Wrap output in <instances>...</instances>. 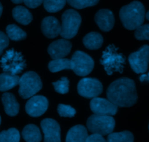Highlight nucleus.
<instances>
[{
	"label": "nucleus",
	"mask_w": 149,
	"mask_h": 142,
	"mask_svg": "<svg viewBox=\"0 0 149 142\" xmlns=\"http://www.w3.org/2000/svg\"><path fill=\"white\" fill-rule=\"evenodd\" d=\"M106 94L109 101L121 107H130L138 101L135 82L127 77L113 82L108 87Z\"/></svg>",
	"instance_id": "f257e3e1"
},
{
	"label": "nucleus",
	"mask_w": 149,
	"mask_h": 142,
	"mask_svg": "<svg viewBox=\"0 0 149 142\" xmlns=\"http://www.w3.org/2000/svg\"><path fill=\"white\" fill-rule=\"evenodd\" d=\"M119 17L125 29L135 30L143 23L146 17L145 7L141 1H134L121 8Z\"/></svg>",
	"instance_id": "f03ea898"
},
{
	"label": "nucleus",
	"mask_w": 149,
	"mask_h": 142,
	"mask_svg": "<svg viewBox=\"0 0 149 142\" xmlns=\"http://www.w3.org/2000/svg\"><path fill=\"white\" fill-rule=\"evenodd\" d=\"M118 50L119 48L111 44L103 52L100 64L109 75H111L113 72L122 73L124 71L125 57L123 54L119 53Z\"/></svg>",
	"instance_id": "7ed1b4c3"
},
{
	"label": "nucleus",
	"mask_w": 149,
	"mask_h": 142,
	"mask_svg": "<svg viewBox=\"0 0 149 142\" xmlns=\"http://www.w3.org/2000/svg\"><path fill=\"white\" fill-rule=\"evenodd\" d=\"M18 93L23 99H29L42 88V83L39 76L34 71H28L19 80Z\"/></svg>",
	"instance_id": "20e7f679"
},
{
	"label": "nucleus",
	"mask_w": 149,
	"mask_h": 142,
	"mask_svg": "<svg viewBox=\"0 0 149 142\" xmlns=\"http://www.w3.org/2000/svg\"><path fill=\"white\" fill-rule=\"evenodd\" d=\"M62 25L60 35L66 39H72L78 33L81 23L79 13L74 10H67L62 15Z\"/></svg>",
	"instance_id": "39448f33"
},
{
	"label": "nucleus",
	"mask_w": 149,
	"mask_h": 142,
	"mask_svg": "<svg viewBox=\"0 0 149 142\" xmlns=\"http://www.w3.org/2000/svg\"><path fill=\"white\" fill-rule=\"evenodd\" d=\"M0 64L4 72L11 74H20L26 66L23 55L13 48L5 52L0 60Z\"/></svg>",
	"instance_id": "423d86ee"
},
{
	"label": "nucleus",
	"mask_w": 149,
	"mask_h": 142,
	"mask_svg": "<svg viewBox=\"0 0 149 142\" xmlns=\"http://www.w3.org/2000/svg\"><path fill=\"white\" fill-rule=\"evenodd\" d=\"M114 119L110 115H93L87 121V129L93 134H99L102 136L109 135L113 132L115 128Z\"/></svg>",
	"instance_id": "0eeeda50"
},
{
	"label": "nucleus",
	"mask_w": 149,
	"mask_h": 142,
	"mask_svg": "<svg viewBox=\"0 0 149 142\" xmlns=\"http://www.w3.org/2000/svg\"><path fill=\"white\" fill-rule=\"evenodd\" d=\"M72 70L77 75L85 77L91 73L95 63L93 58L82 51L77 50L73 54L71 59Z\"/></svg>",
	"instance_id": "6e6552de"
},
{
	"label": "nucleus",
	"mask_w": 149,
	"mask_h": 142,
	"mask_svg": "<svg viewBox=\"0 0 149 142\" xmlns=\"http://www.w3.org/2000/svg\"><path fill=\"white\" fill-rule=\"evenodd\" d=\"M128 61L132 69L136 74L146 72L149 64V45H143L138 51L131 53Z\"/></svg>",
	"instance_id": "1a4fd4ad"
},
{
	"label": "nucleus",
	"mask_w": 149,
	"mask_h": 142,
	"mask_svg": "<svg viewBox=\"0 0 149 142\" xmlns=\"http://www.w3.org/2000/svg\"><path fill=\"white\" fill-rule=\"evenodd\" d=\"M103 90L101 82L95 78H83L77 85L79 94L87 99H93L100 96L103 93Z\"/></svg>",
	"instance_id": "9d476101"
},
{
	"label": "nucleus",
	"mask_w": 149,
	"mask_h": 142,
	"mask_svg": "<svg viewBox=\"0 0 149 142\" xmlns=\"http://www.w3.org/2000/svg\"><path fill=\"white\" fill-rule=\"evenodd\" d=\"M90 109L95 115H115L118 112V106L109 99L95 97L90 101Z\"/></svg>",
	"instance_id": "9b49d317"
},
{
	"label": "nucleus",
	"mask_w": 149,
	"mask_h": 142,
	"mask_svg": "<svg viewBox=\"0 0 149 142\" xmlns=\"http://www.w3.org/2000/svg\"><path fill=\"white\" fill-rule=\"evenodd\" d=\"M49 101L43 96H31L26 104V112L33 118L40 117L47 110Z\"/></svg>",
	"instance_id": "f8f14e48"
},
{
	"label": "nucleus",
	"mask_w": 149,
	"mask_h": 142,
	"mask_svg": "<svg viewBox=\"0 0 149 142\" xmlns=\"http://www.w3.org/2000/svg\"><path fill=\"white\" fill-rule=\"evenodd\" d=\"M41 128L45 134V141L60 142L61 139V127L55 120L46 118L41 122Z\"/></svg>",
	"instance_id": "ddd939ff"
},
{
	"label": "nucleus",
	"mask_w": 149,
	"mask_h": 142,
	"mask_svg": "<svg viewBox=\"0 0 149 142\" xmlns=\"http://www.w3.org/2000/svg\"><path fill=\"white\" fill-rule=\"evenodd\" d=\"M72 45L66 39H58L49 45L47 48L48 53L52 59L62 58L68 55L71 52Z\"/></svg>",
	"instance_id": "4468645a"
},
{
	"label": "nucleus",
	"mask_w": 149,
	"mask_h": 142,
	"mask_svg": "<svg viewBox=\"0 0 149 142\" xmlns=\"http://www.w3.org/2000/svg\"><path fill=\"white\" fill-rule=\"evenodd\" d=\"M41 29L43 34L47 38L53 39L61 34V25L56 17L48 16L42 20Z\"/></svg>",
	"instance_id": "2eb2a0df"
},
{
	"label": "nucleus",
	"mask_w": 149,
	"mask_h": 142,
	"mask_svg": "<svg viewBox=\"0 0 149 142\" xmlns=\"http://www.w3.org/2000/svg\"><path fill=\"white\" fill-rule=\"evenodd\" d=\"M95 20L99 28L105 32L111 30L115 23L113 13L108 9H103L97 11L95 16Z\"/></svg>",
	"instance_id": "dca6fc26"
},
{
	"label": "nucleus",
	"mask_w": 149,
	"mask_h": 142,
	"mask_svg": "<svg viewBox=\"0 0 149 142\" xmlns=\"http://www.w3.org/2000/svg\"><path fill=\"white\" fill-rule=\"evenodd\" d=\"M5 113L10 117H14L18 114L20 105L17 103L15 97L10 93H4L1 97Z\"/></svg>",
	"instance_id": "f3484780"
},
{
	"label": "nucleus",
	"mask_w": 149,
	"mask_h": 142,
	"mask_svg": "<svg viewBox=\"0 0 149 142\" xmlns=\"http://www.w3.org/2000/svg\"><path fill=\"white\" fill-rule=\"evenodd\" d=\"M88 132L82 125H77L72 127L67 134L65 141L67 142H84L86 141Z\"/></svg>",
	"instance_id": "a211bd4d"
},
{
	"label": "nucleus",
	"mask_w": 149,
	"mask_h": 142,
	"mask_svg": "<svg viewBox=\"0 0 149 142\" xmlns=\"http://www.w3.org/2000/svg\"><path fill=\"white\" fill-rule=\"evenodd\" d=\"M84 47L89 50H97L103 44V37L98 32H90L83 38Z\"/></svg>",
	"instance_id": "6ab92c4d"
},
{
	"label": "nucleus",
	"mask_w": 149,
	"mask_h": 142,
	"mask_svg": "<svg viewBox=\"0 0 149 142\" xmlns=\"http://www.w3.org/2000/svg\"><path fill=\"white\" fill-rule=\"evenodd\" d=\"M15 20L22 25H28L32 21V14L28 9L23 6H17L12 12Z\"/></svg>",
	"instance_id": "aec40b11"
},
{
	"label": "nucleus",
	"mask_w": 149,
	"mask_h": 142,
	"mask_svg": "<svg viewBox=\"0 0 149 142\" xmlns=\"http://www.w3.org/2000/svg\"><path fill=\"white\" fill-rule=\"evenodd\" d=\"M22 136L27 142H39L42 139L40 130L33 124L27 125L22 131Z\"/></svg>",
	"instance_id": "412c9836"
},
{
	"label": "nucleus",
	"mask_w": 149,
	"mask_h": 142,
	"mask_svg": "<svg viewBox=\"0 0 149 142\" xmlns=\"http://www.w3.org/2000/svg\"><path fill=\"white\" fill-rule=\"evenodd\" d=\"M20 77L17 74L3 73L0 74V91L4 92L17 85Z\"/></svg>",
	"instance_id": "4be33fe9"
},
{
	"label": "nucleus",
	"mask_w": 149,
	"mask_h": 142,
	"mask_svg": "<svg viewBox=\"0 0 149 142\" xmlns=\"http://www.w3.org/2000/svg\"><path fill=\"white\" fill-rule=\"evenodd\" d=\"M49 70L52 73L58 72L62 70H72L71 61L67 58H57L51 61L48 64Z\"/></svg>",
	"instance_id": "5701e85b"
},
{
	"label": "nucleus",
	"mask_w": 149,
	"mask_h": 142,
	"mask_svg": "<svg viewBox=\"0 0 149 142\" xmlns=\"http://www.w3.org/2000/svg\"><path fill=\"white\" fill-rule=\"evenodd\" d=\"M6 32L9 39L13 41L23 40L27 36V34L23 29L15 24L8 25L6 28Z\"/></svg>",
	"instance_id": "b1692460"
},
{
	"label": "nucleus",
	"mask_w": 149,
	"mask_h": 142,
	"mask_svg": "<svg viewBox=\"0 0 149 142\" xmlns=\"http://www.w3.org/2000/svg\"><path fill=\"white\" fill-rule=\"evenodd\" d=\"M133 141V135L130 131H128L119 133H111L107 138V141L109 142H132Z\"/></svg>",
	"instance_id": "393cba45"
},
{
	"label": "nucleus",
	"mask_w": 149,
	"mask_h": 142,
	"mask_svg": "<svg viewBox=\"0 0 149 142\" xmlns=\"http://www.w3.org/2000/svg\"><path fill=\"white\" fill-rule=\"evenodd\" d=\"M20 139V132L16 128H12L0 133V142H18Z\"/></svg>",
	"instance_id": "a878e982"
},
{
	"label": "nucleus",
	"mask_w": 149,
	"mask_h": 142,
	"mask_svg": "<svg viewBox=\"0 0 149 142\" xmlns=\"http://www.w3.org/2000/svg\"><path fill=\"white\" fill-rule=\"evenodd\" d=\"M66 3V0H44L45 10L49 13H57L62 10Z\"/></svg>",
	"instance_id": "bb28decb"
},
{
	"label": "nucleus",
	"mask_w": 149,
	"mask_h": 142,
	"mask_svg": "<svg viewBox=\"0 0 149 142\" xmlns=\"http://www.w3.org/2000/svg\"><path fill=\"white\" fill-rule=\"evenodd\" d=\"M55 90L61 94H65L69 91V80L65 77H62L60 80L52 83Z\"/></svg>",
	"instance_id": "cd10ccee"
},
{
	"label": "nucleus",
	"mask_w": 149,
	"mask_h": 142,
	"mask_svg": "<svg viewBox=\"0 0 149 142\" xmlns=\"http://www.w3.org/2000/svg\"><path fill=\"white\" fill-rule=\"evenodd\" d=\"M71 7L76 9H84L93 7L99 2V0H66Z\"/></svg>",
	"instance_id": "c85d7f7f"
},
{
	"label": "nucleus",
	"mask_w": 149,
	"mask_h": 142,
	"mask_svg": "<svg viewBox=\"0 0 149 142\" xmlns=\"http://www.w3.org/2000/svg\"><path fill=\"white\" fill-rule=\"evenodd\" d=\"M58 113L62 118H73L75 116L76 110L69 105L61 104L58 106Z\"/></svg>",
	"instance_id": "c756f323"
},
{
	"label": "nucleus",
	"mask_w": 149,
	"mask_h": 142,
	"mask_svg": "<svg viewBox=\"0 0 149 142\" xmlns=\"http://www.w3.org/2000/svg\"><path fill=\"white\" fill-rule=\"evenodd\" d=\"M135 36L138 40L149 41V24L141 25L135 29Z\"/></svg>",
	"instance_id": "7c9ffc66"
},
{
	"label": "nucleus",
	"mask_w": 149,
	"mask_h": 142,
	"mask_svg": "<svg viewBox=\"0 0 149 142\" xmlns=\"http://www.w3.org/2000/svg\"><path fill=\"white\" fill-rule=\"evenodd\" d=\"M10 39L6 34L0 31V55L4 52V50L9 45Z\"/></svg>",
	"instance_id": "2f4dec72"
},
{
	"label": "nucleus",
	"mask_w": 149,
	"mask_h": 142,
	"mask_svg": "<svg viewBox=\"0 0 149 142\" xmlns=\"http://www.w3.org/2000/svg\"><path fill=\"white\" fill-rule=\"evenodd\" d=\"M87 142H105L106 139L103 138V136L99 134H93L92 135L88 136L86 139Z\"/></svg>",
	"instance_id": "473e14b6"
},
{
	"label": "nucleus",
	"mask_w": 149,
	"mask_h": 142,
	"mask_svg": "<svg viewBox=\"0 0 149 142\" xmlns=\"http://www.w3.org/2000/svg\"><path fill=\"white\" fill-rule=\"evenodd\" d=\"M44 0H23V2L29 8H36L43 3Z\"/></svg>",
	"instance_id": "72a5a7b5"
},
{
	"label": "nucleus",
	"mask_w": 149,
	"mask_h": 142,
	"mask_svg": "<svg viewBox=\"0 0 149 142\" xmlns=\"http://www.w3.org/2000/svg\"><path fill=\"white\" fill-rule=\"evenodd\" d=\"M148 80V74H143L140 77V81L141 82H144V81H147Z\"/></svg>",
	"instance_id": "f704fd0d"
},
{
	"label": "nucleus",
	"mask_w": 149,
	"mask_h": 142,
	"mask_svg": "<svg viewBox=\"0 0 149 142\" xmlns=\"http://www.w3.org/2000/svg\"><path fill=\"white\" fill-rule=\"evenodd\" d=\"M11 1L15 4H20V3L23 2V0H11Z\"/></svg>",
	"instance_id": "c9c22d12"
},
{
	"label": "nucleus",
	"mask_w": 149,
	"mask_h": 142,
	"mask_svg": "<svg viewBox=\"0 0 149 142\" xmlns=\"http://www.w3.org/2000/svg\"><path fill=\"white\" fill-rule=\"evenodd\" d=\"M2 11H3V7H2V4L0 3V17H1V14H2Z\"/></svg>",
	"instance_id": "e433bc0d"
},
{
	"label": "nucleus",
	"mask_w": 149,
	"mask_h": 142,
	"mask_svg": "<svg viewBox=\"0 0 149 142\" xmlns=\"http://www.w3.org/2000/svg\"><path fill=\"white\" fill-rule=\"evenodd\" d=\"M146 18H147V20H149V10H148V12H147L146 14Z\"/></svg>",
	"instance_id": "4c0bfd02"
},
{
	"label": "nucleus",
	"mask_w": 149,
	"mask_h": 142,
	"mask_svg": "<svg viewBox=\"0 0 149 142\" xmlns=\"http://www.w3.org/2000/svg\"><path fill=\"white\" fill-rule=\"evenodd\" d=\"M148 81H149V72H148Z\"/></svg>",
	"instance_id": "58836bf2"
},
{
	"label": "nucleus",
	"mask_w": 149,
	"mask_h": 142,
	"mask_svg": "<svg viewBox=\"0 0 149 142\" xmlns=\"http://www.w3.org/2000/svg\"><path fill=\"white\" fill-rule=\"evenodd\" d=\"M0 124H1V117H0Z\"/></svg>",
	"instance_id": "ea45409f"
},
{
	"label": "nucleus",
	"mask_w": 149,
	"mask_h": 142,
	"mask_svg": "<svg viewBox=\"0 0 149 142\" xmlns=\"http://www.w3.org/2000/svg\"><path fill=\"white\" fill-rule=\"evenodd\" d=\"M148 129H149V125H148Z\"/></svg>",
	"instance_id": "a19ab883"
}]
</instances>
